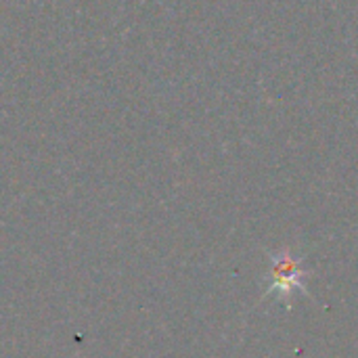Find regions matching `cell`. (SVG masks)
I'll list each match as a JSON object with an SVG mask.
<instances>
[{
    "instance_id": "obj_1",
    "label": "cell",
    "mask_w": 358,
    "mask_h": 358,
    "mask_svg": "<svg viewBox=\"0 0 358 358\" xmlns=\"http://www.w3.org/2000/svg\"><path fill=\"white\" fill-rule=\"evenodd\" d=\"M283 292V296H289V292L302 287V268L300 262L285 254V256H277L275 264H273V289Z\"/></svg>"
}]
</instances>
